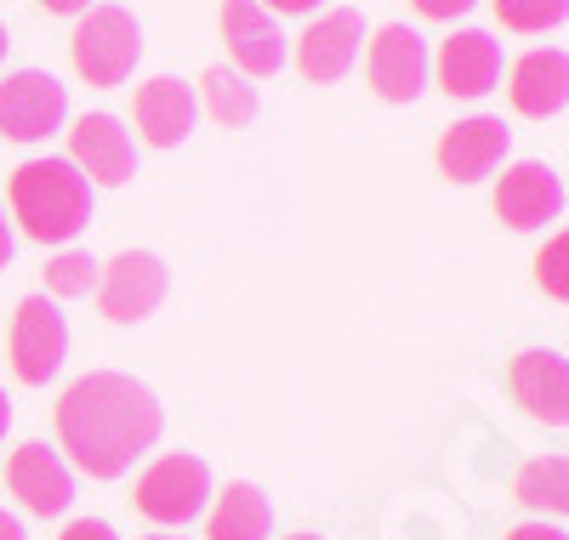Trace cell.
Listing matches in <instances>:
<instances>
[{
	"mask_svg": "<svg viewBox=\"0 0 569 540\" xmlns=\"http://www.w3.org/2000/svg\"><path fill=\"white\" fill-rule=\"evenodd\" d=\"M91 284H98V262L86 251H63L46 262V290L52 297H91Z\"/></svg>",
	"mask_w": 569,
	"mask_h": 540,
	"instance_id": "cell-23",
	"label": "cell"
},
{
	"mask_svg": "<svg viewBox=\"0 0 569 540\" xmlns=\"http://www.w3.org/2000/svg\"><path fill=\"white\" fill-rule=\"evenodd\" d=\"M7 46H12V40H7V29H0V58H7Z\"/></svg>",
	"mask_w": 569,
	"mask_h": 540,
	"instance_id": "cell-33",
	"label": "cell"
},
{
	"mask_svg": "<svg viewBox=\"0 0 569 540\" xmlns=\"http://www.w3.org/2000/svg\"><path fill=\"white\" fill-rule=\"evenodd\" d=\"M512 399L525 404L536 421L563 427L569 421V364H563V353L536 348V353L518 359L512 364Z\"/></svg>",
	"mask_w": 569,
	"mask_h": 540,
	"instance_id": "cell-17",
	"label": "cell"
},
{
	"mask_svg": "<svg viewBox=\"0 0 569 540\" xmlns=\"http://www.w3.org/2000/svg\"><path fill=\"white\" fill-rule=\"evenodd\" d=\"M222 40H228L233 63L246 74H279V63H284V34L273 29V18L257 0H228L222 7Z\"/></svg>",
	"mask_w": 569,
	"mask_h": 540,
	"instance_id": "cell-15",
	"label": "cell"
},
{
	"mask_svg": "<svg viewBox=\"0 0 569 540\" xmlns=\"http://www.w3.org/2000/svg\"><path fill=\"white\" fill-rule=\"evenodd\" d=\"M507 97H512V109H518V114H530V120L558 114V109L569 103V58L558 52V46H541V52L518 58Z\"/></svg>",
	"mask_w": 569,
	"mask_h": 540,
	"instance_id": "cell-18",
	"label": "cell"
},
{
	"mask_svg": "<svg viewBox=\"0 0 569 540\" xmlns=\"http://www.w3.org/2000/svg\"><path fill=\"white\" fill-rule=\"evenodd\" d=\"M370 86L382 103H416L427 86V46L410 23H388L382 34L370 40Z\"/></svg>",
	"mask_w": 569,
	"mask_h": 540,
	"instance_id": "cell-9",
	"label": "cell"
},
{
	"mask_svg": "<svg viewBox=\"0 0 569 540\" xmlns=\"http://www.w3.org/2000/svg\"><path fill=\"white\" fill-rule=\"evenodd\" d=\"M166 262L154 251H120L109 268H103V284H98V308L103 319L114 324H137V319H149L160 302H166Z\"/></svg>",
	"mask_w": 569,
	"mask_h": 540,
	"instance_id": "cell-7",
	"label": "cell"
},
{
	"mask_svg": "<svg viewBox=\"0 0 569 540\" xmlns=\"http://www.w3.org/2000/svg\"><path fill=\"white\" fill-rule=\"evenodd\" d=\"M69 52H74V69L86 86H126V74L137 69V52H142V29L126 7H86L74 40H69Z\"/></svg>",
	"mask_w": 569,
	"mask_h": 540,
	"instance_id": "cell-3",
	"label": "cell"
},
{
	"mask_svg": "<svg viewBox=\"0 0 569 540\" xmlns=\"http://www.w3.org/2000/svg\"><path fill=\"white\" fill-rule=\"evenodd\" d=\"M569 12V0H496V18L518 34H541V29H558Z\"/></svg>",
	"mask_w": 569,
	"mask_h": 540,
	"instance_id": "cell-22",
	"label": "cell"
},
{
	"mask_svg": "<svg viewBox=\"0 0 569 540\" xmlns=\"http://www.w3.org/2000/svg\"><path fill=\"white\" fill-rule=\"evenodd\" d=\"M563 211V177L541 160H518L496 182V217L507 228H547Z\"/></svg>",
	"mask_w": 569,
	"mask_h": 540,
	"instance_id": "cell-10",
	"label": "cell"
},
{
	"mask_svg": "<svg viewBox=\"0 0 569 540\" xmlns=\"http://www.w3.org/2000/svg\"><path fill=\"white\" fill-rule=\"evenodd\" d=\"M206 496H211V472L194 456H166V461H154L149 472L137 478V512L154 518V523L200 518Z\"/></svg>",
	"mask_w": 569,
	"mask_h": 540,
	"instance_id": "cell-5",
	"label": "cell"
},
{
	"mask_svg": "<svg viewBox=\"0 0 569 540\" xmlns=\"http://www.w3.org/2000/svg\"><path fill=\"white\" fill-rule=\"evenodd\" d=\"M257 7H273V12H313L319 0H257Z\"/></svg>",
	"mask_w": 569,
	"mask_h": 540,
	"instance_id": "cell-29",
	"label": "cell"
},
{
	"mask_svg": "<svg viewBox=\"0 0 569 540\" xmlns=\"http://www.w3.org/2000/svg\"><path fill=\"white\" fill-rule=\"evenodd\" d=\"M536 279H541V290H547V297L552 302H563L569 297V284H563V233L547 244V251L536 257Z\"/></svg>",
	"mask_w": 569,
	"mask_h": 540,
	"instance_id": "cell-24",
	"label": "cell"
},
{
	"mask_svg": "<svg viewBox=\"0 0 569 540\" xmlns=\"http://www.w3.org/2000/svg\"><path fill=\"white\" fill-rule=\"evenodd\" d=\"M507 142H512V131H507L496 114L456 120V126L439 137V171H445L450 182H479V177H490V171L507 160Z\"/></svg>",
	"mask_w": 569,
	"mask_h": 540,
	"instance_id": "cell-12",
	"label": "cell"
},
{
	"mask_svg": "<svg viewBox=\"0 0 569 540\" xmlns=\"http://www.w3.org/2000/svg\"><path fill=\"white\" fill-rule=\"evenodd\" d=\"M12 211L29 239L63 244L91 222V182L69 160H29L12 171Z\"/></svg>",
	"mask_w": 569,
	"mask_h": 540,
	"instance_id": "cell-2",
	"label": "cell"
},
{
	"mask_svg": "<svg viewBox=\"0 0 569 540\" xmlns=\"http://www.w3.org/2000/svg\"><path fill=\"white\" fill-rule=\"evenodd\" d=\"M137 131L154 149H177L194 131V86H182L177 74H154L149 86H137Z\"/></svg>",
	"mask_w": 569,
	"mask_h": 540,
	"instance_id": "cell-16",
	"label": "cell"
},
{
	"mask_svg": "<svg viewBox=\"0 0 569 540\" xmlns=\"http://www.w3.org/2000/svg\"><path fill=\"white\" fill-rule=\"evenodd\" d=\"M7 427H12V399L0 392V432H7Z\"/></svg>",
	"mask_w": 569,
	"mask_h": 540,
	"instance_id": "cell-32",
	"label": "cell"
},
{
	"mask_svg": "<svg viewBox=\"0 0 569 540\" xmlns=\"http://www.w3.org/2000/svg\"><path fill=\"white\" fill-rule=\"evenodd\" d=\"M518 501L536 512H563L569 507V461L563 456H541L518 472Z\"/></svg>",
	"mask_w": 569,
	"mask_h": 540,
	"instance_id": "cell-20",
	"label": "cell"
},
{
	"mask_svg": "<svg viewBox=\"0 0 569 540\" xmlns=\"http://www.w3.org/2000/svg\"><path fill=\"white\" fill-rule=\"evenodd\" d=\"M166 410L137 376L91 370L58 399V438L91 478H120L142 450H154Z\"/></svg>",
	"mask_w": 569,
	"mask_h": 540,
	"instance_id": "cell-1",
	"label": "cell"
},
{
	"mask_svg": "<svg viewBox=\"0 0 569 540\" xmlns=\"http://www.w3.org/2000/svg\"><path fill=\"white\" fill-rule=\"evenodd\" d=\"M501 80V40L485 29H461L439 46V86L450 97H485Z\"/></svg>",
	"mask_w": 569,
	"mask_h": 540,
	"instance_id": "cell-13",
	"label": "cell"
},
{
	"mask_svg": "<svg viewBox=\"0 0 569 540\" xmlns=\"http://www.w3.org/2000/svg\"><path fill=\"white\" fill-rule=\"evenodd\" d=\"M69 114V91L46 69H18L12 80H0V131L12 142H40L52 137Z\"/></svg>",
	"mask_w": 569,
	"mask_h": 540,
	"instance_id": "cell-6",
	"label": "cell"
},
{
	"mask_svg": "<svg viewBox=\"0 0 569 540\" xmlns=\"http://www.w3.org/2000/svg\"><path fill=\"white\" fill-rule=\"evenodd\" d=\"M40 7H46V12H58V18H74V12L91 7V0H40Z\"/></svg>",
	"mask_w": 569,
	"mask_h": 540,
	"instance_id": "cell-28",
	"label": "cell"
},
{
	"mask_svg": "<svg viewBox=\"0 0 569 540\" xmlns=\"http://www.w3.org/2000/svg\"><path fill=\"white\" fill-rule=\"evenodd\" d=\"M200 91H206V109H211L222 126H251V120H257V91L246 86V74L206 69V74H200Z\"/></svg>",
	"mask_w": 569,
	"mask_h": 540,
	"instance_id": "cell-21",
	"label": "cell"
},
{
	"mask_svg": "<svg viewBox=\"0 0 569 540\" xmlns=\"http://www.w3.org/2000/svg\"><path fill=\"white\" fill-rule=\"evenodd\" d=\"M7 483H12V496H18L29 512H40V518H58V512H69V501H74L69 467L46 450V444H23V450L12 456V467H7Z\"/></svg>",
	"mask_w": 569,
	"mask_h": 540,
	"instance_id": "cell-14",
	"label": "cell"
},
{
	"mask_svg": "<svg viewBox=\"0 0 569 540\" xmlns=\"http://www.w3.org/2000/svg\"><path fill=\"white\" fill-rule=\"evenodd\" d=\"M410 7L421 12V18H461V12H472V0H410Z\"/></svg>",
	"mask_w": 569,
	"mask_h": 540,
	"instance_id": "cell-25",
	"label": "cell"
},
{
	"mask_svg": "<svg viewBox=\"0 0 569 540\" xmlns=\"http://www.w3.org/2000/svg\"><path fill=\"white\" fill-rule=\"evenodd\" d=\"M7 257H12V228H7V217H0V268H7Z\"/></svg>",
	"mask_w": 569,
	"mask_h": 540,
	"instance_id": "cell-31",
	"label": "cell"
},
{
	"mask_svg": "<svg viewBox=\"0 0 569 540\" xmlns=\"http://www.w3.org/2000/svg\"><path fill=\"white\" fill-rule=\"evenodd\" d=\"M63 540H120L103 518H74L69 529H63Z\"/></svg>",
	"mask_w": 569,
	"mask_h": 540,
	"instance_id": "cell-26",
	"label": "cell"
},
{
	"mask_svg": "<svg viewBox=\"0 0 569 540\" xmlns=\"http://www.w3.org/2000/svg\"><path fill=\"white\" fill-rule=\"evenodd\" d=\"M69 359V324L58 313V302L46 297H23L12 313V370L29 387H46Z\"/></svg>",
	"mask_w": 569,
	"mask_h": 540,
	"instance_id": "cell-4",
	"label": "cell"
},
{
	"mask_svg": "<svg viewBox=\"0 0 569 540\" xmlns=\"http://www.w3.org/2000/svg\"><path fill=\"white\" fill-rule=\"evenodd\" d=\"M69 166H74L86 182L120 188V182L137 171V142L126 137V126H120L114 114H86V120H74V131H69Z\"/></svg>",
	"mask_w": 569,
	"mask_h": 540,
	"instance_id": "cell-8",
	"label": "cell"
},
{
	"mask_svg": "<svg viewBox=\"0 0 569 540\" xmlns=\"http://www.w3.org/2000/svg\"><path fill=\"white\" fill-rule=\"evenodd\" d=\"M0 540H23V523L12 512H0Z\"/></svg>",
	"mask_w": 569,
	"mask_h": 540,
	"instance_id": "cell-30",
	"label": "cell"
},
{
	"mask_svg": "<svg viewBox=\"0 0 569 540\" xmlns=\"http://www.w3.org/2000/svg\"><path fill=\"white\" fill-rule=\"evenodd\" d=\"M507 540H569L563 529H547V523H525V529H512Z\"/></svg>",
	"mask_w": 569,
	"mask_h": 540,
	"instance_id": "cell-27",
	"label": "cell"
},
{
	"mask_svg": "<svg viewBox=\"0 0 569 540\" xmlns=\"http://www.w3.org/2000/svg\"><path fill=\"white\" fill-rule=\"evenodd\" d=\"M149 540H177V534H149Z\"/></svg>",
	"mask_w": 569,
	"mask_h": 540,
	"instance_id": "cell-34",
	"label": "cell"
},
{
	"mask_svg": "<svg viewBox=\"0 0 569 540\" xmlns=\"http://www.w3.org/2000/svg\"><path fill=\"white\" fill-rule=\"evenodd\" d=\"M291 540H319V534H291Z\"/></svg>",
	"mask_w": 569,
	"mask_h": 540,
	"instance_id": "cell-35",
	"label": "cell"
},
{
	"mask_svg": "<svg viewBox=\"0 0 569 540\" xmlns=\"http://www.w3.org/2000/svg\"><path fill=\"white\" fill-rule=\"evenodd\" d=\"M359 40H365V18L359 12H325L302 40H297V69H302V80H313V86H337L348 69H353V58H359Z\"/></svg>",
	"mask_w": 569,
	"mask_h": 540,
	"instance_id": "cell-11",
	"label": "cell"
},
{
	"mask_svg": "<svg viewBox=\"0 0 569 540\" xmlns=\"http://www.w3.org/2000/svg\"><path fill=\"white\" fill-rule=\"evenodd\" d=\"M268 496L257 483H228L217 496V512L206 523V540H268Z\"/></svg>",
	"mask_w": 569,
	"mask_h": 540,
	"instance_id": "cell-19",
	"label": "cell"
}]
</instances>
